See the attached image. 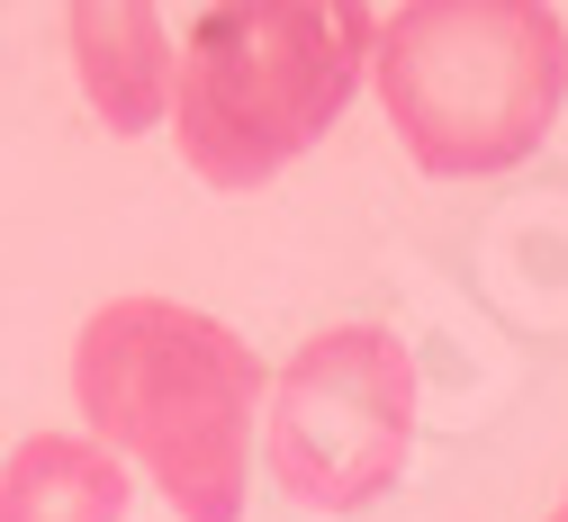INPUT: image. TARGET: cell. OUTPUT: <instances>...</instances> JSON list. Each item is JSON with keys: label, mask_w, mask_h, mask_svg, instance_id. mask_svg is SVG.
Wrapping results in <instances>:
<instances>
[{"label": "cell", "mask_w": 568, "mask_h": 522, "mask_svg": "<svg viewBox=\"0 0 568 522\" xmlns=\"http://www.w3.org/2000/svg\"><path fill=\"white\" fill-rule=\"evenodd\" d=\"M541 522H568V487H559V504H550V513H541Z\"/></svg>", "instance_id": "cell-7"}, {"label": "cell", "mask_w": 568, "mask_h": 522, "mask_svg": "<svg viewBox=\"0 0 568 522\" xmlns=\"http://www.w3.org/2000/svg\"><path fill=\"white\" fill-rule=\"evenodd\" d=\"M415 351L388 325H325L262 388L271 487L307 513H371L415 460Z\"/></svg>", "instance_id": "cell-4"}, {"label": "cell", "mask_w": 568, "mask_h": 522, "mask_svg": "<svg viewBox=\"0 0 568 522\" xmlns=\"http://www.w3.org/2000/svg\"><path fill=\"white\" fill-rule=\"evenodd\" d=\"M126 460H109L91 432H28L0 460V522H118Z\"/></svg>", "instance_id": "cell-6"}, {"label": "cell", "mask_w": 568, "mask_h": 522, "mask_svg": "<svg viewBox=\"0 0 568 522\" xmlns=\"http://www.w3.org/2000/svg\"><path fill=\"white\" fill-rule=\"evenodd\" d=\"M379 19L352 0L316 10H199L172 72V144L207 190H262L334 135L371 72Z\"/></svg>", "instance_id": "cell-3"}, {"label": "cell", "mask_w": 568, "mask_h": 522, "mask_svg": "<svg viewBox=\"0 0 568 522\" xmlns=\"http://www.w3.org/2000/svg\"><path fill=\"white\" fill-rule=\"evenodd\" d=\"M63 45H73V82L100 126L145 135L172 117L181 45H172L163 10H145V0H82V10H63Z\"/></svg>", "instance_id": "cell-5"}, {"label": "cell", "mask_w": 568, "mask_h": 522, "mask_svg": "<svg viewBox=\"0 0 568 522\" xmlns=\"http://www.w3.org/2000/svg\"><path fill=\"white\" fill-rule=\"evenodd\" d=\"M371 82L415 172L496 181L559 126L568 28L550 0H406L371 37Z\"/></svg>", "instance_id": "cell-2"}, {"label": "cell", "mask_w": 568, "mask_h": 522, "mask_svg": "<svg viewBox=\"0 0 568 522\" xmlns=\"http://www.w3.org/2000/svg\"><path fill=\"white\" fill-rule=\"evenodd\" d=\"M262 360L181 297H109L73 334V406L109 460H135L181 522H244Z\"/></svg>", "instance_id": "cell-1"}]
</instances>
